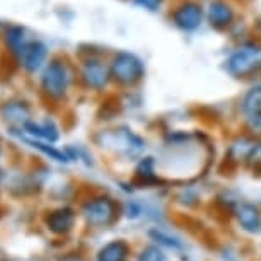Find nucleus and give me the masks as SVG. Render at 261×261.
<instances>
[{
	"instance_id": "nucleus-23",
	"label": "nucleus",
	"mask_w": 261,
	"mask_h": 261,
	"mask_svg": "<svg viewBox=\"0 0 261 261\" xmlns=\"http://www.w3.org/2000/svg\"><path fill=\"white\" fill-rule=\"evenodd\" d=\"M6 24H7V21H0V38H2L4 29H6Z\"/></svg>"
},
{
	"instance_id": "nucleus-12",
	"label": "nucleus",
	"mask_w": 261,
	"mask_h": 261,
	"mask_svg": "<svg viewBox=\"0 0 261 261\" xmlns=\"http://www.w3.org/2000/svg\"><path fill=\"white\" fill-rule=\"evenodd\" d=\"M234 219L238 220L239 227L248 234L261 232V210L249 201H238L232 208Z\"/></svg>"
},
{
	"instance_id": "nucleus-9",
	"label": "nucleus",
	"mask_w": 261,
	"mask_h": 261,
	"mask_svg": "<svg viewBox=\"0 0 261 261\" xmlns=\"http://www.w3.org/2000/svg\"><path fill=\"white\" fill-rule=\"evenodd\" d=\"M48 55H50V50H48L46 43L39 38H31L19 55L17 65L28 73H38L48 63Z\"/></svg>"
},
{
	"instance_id": "nucleus-6",
	"label": "nucleus",
	"mask_w": 261,
	"mask_h": 261,
	"mask_svg": "<svg viewBox=\"0 0 261 261\" xmlns=\"http://www.w3.org/2000/svg\"><path fill=\"white\" fill-rule=\"evenodd\" d=\"M261 67V46L258 43H244L225 62V68L230 75L244 79L254 73Z\"/></svg>"
},
{
	"instance_id": "nucleus-10",
	"label": "nucleus",
	"mask_w": 261,
	"mask_h": 261,
	"mask_svg": "<svg viewBox=\"0 0 261 261\" xmlns=\"http://www.w3.org/2000/svg\"><path fill=\"white\" fill-rule=\"evenodd\" d=\"M29 39H31V36H29L26 26H22L19 22H7L0 41H2L4 48H6V55L12 57L17 62L19 55L22 53L24 46L28 45Z\"/></svg>"
},
{
	"instance_id": "nucleus-17",
	"label": "nucleus",
	"mask_w": 261,
	"mask_h": 261,
	"mask_svg": "<svg viewBox=\"0 0 261 261\" xmlns=\"http://www.w3.org/2000/svg\"><path fill=\"white\" fill-rule=\"evenodd\" d=\"M135 181L140 185L152 186L159 183V176L155 171V162L152 157H144L135 167Z\"/></svg>"
},
{
	"instance_id": "nucleus-5",
	"label": "nucleus",
	"mask_w": 261,
	"mask_h": 261,
	"mask_svg": "<svg viewBox=\"0 0 261 261\" xmlns=\"http://www.w3.org/2000/svg\"><path fill=\"white\" fill-rule=\"evenodd\" d=\"M121 214L120 205L111 196H92L82 205V217L86 222L94 227H108L115 224Z\"/></svg>"
},
{
	"instance_id": "nucleus-15",
	"label": "nucleus",
	"mask_w": 261,
	"mask_h": 261,
	"mask_svg": "<svg viewBox=\"0 0 261 261\" xmlns=\"http://www.w3.org/2000/svg\"><path fill=\"white\" fill-rule=\"evenodd\" d=\"M24 135L31 137V139L48 142V144H55L60 139V130H58L57 123L46 118L43 121H34L29 120L28 123H24Z\"/></svg>"
},
{
	"instance_id": "nucleus-20",
	"label": "nucleus",
	"mask_w": 261,
	"mask_h": 261,
	"mask_svg": "<svg viewBox=\"0 0 261 261\" xmlns=\"http://www.w3.org/2000/svg\"><path fill=\"white\" fill-rule=\"evenodd\" d=\"M137 261H169V256L161 246L149 244L140 249V253L137 254Z\"/></svg>"
},
{
	"instance_id": "nucleus-24",
	"label": "nucleus",
	"mask_w": 261,
	"mask_h": 261,
	"mask_svg": "<svg viewBox=\"0 0 261 261\" xmlns=\"http://www.w3.org/2000/svg\"><path fill=\"white\" fill-rule=\"evenodd\" d=\"M256 28H258V31L261 33V16L258 17V21H256Z\"/></svg>"
},
{
	"instance_id": "nucleus-22",
	"label": "nucleus",
	"mask_w": 261,
	"mask_h": 261,
	"mask_svg": "<svg viewBox=\"0 0 261 261\" xmlns=\"http://www.w3.org/2000/svg\"><path fill=\"white\" fill-rule=\"evenodd\" d=\"M130 2L147 12H157L161 11V7L164 6L166 0H130Z\"/></svg>"
},
{
	"instance_id": "nucleus-21",
	"label": "nucleus",
	"mask_w": 261,
	"mask_h": 261,
	"mask_svg": "<svg viewBox=\"0 0 261 261\" xmlns=\"http://www.w3.org/2000/svg\"><path fill=\"white\" fill-rule=\"evenodd\" d=\"M246 164L253 171H261V140H258L254 144L253 150L249 152L248 159H246Z\"/></svg>"
},
{
	"instance_id": "nucleus-25",
	"label": "nucleus",
	"mask_w": 261,
	"mask_h": 261,
	"mask_svg": "<svg viewBox=\"0 0 261 261\" xmlns=\"http://www.w3.org/2000/svg\"><path fill=\"white\" fill-rule=\"evenodd\" d=\"M0 178H2V171H0Z\"/></svg>"
},
{
	"instance_id": "nucleus-3",
	"label": "nucleus",
	"mask_w": 261,
	"mask_h": 261,
	"mask_svg": "<svg viewBox=\"0 0 261 261\" xmlns=\"http://www.w3.org/2000/svg\"><path fill=\"white\" fill-rule=\"evenodd\" d=\"M94 140L101 147H106V149H111V150L120 152V154H126V155H137L145 149L144 139L126 126L102 130L94 137Z\"/></svg>"
},
{
	"instance_id": "nucleus-7",
	"label": "nucleus",
	"mask_w": 261,
	"mask_h": 261,
	"mask_svg": "<svg viewBox=\"0 0 261 261\" xmlns=\"http://www.w3.org/2000/svg\"><path fill=\"white\" fill-rule=\"evenodd\" d=\"M205 19V9L195 0H183L171 11V21L176 28L185 33L196 31Z\"/></svg>"
},
{
	"instance_id": "nucleus-26",
	"label": "nucleus",
	"mask_w": 261,
	"mask_h": 261,
	"mask_svg": "<svg viewBox=\"0 0 261 261\" xmlns=\"http://www.w3.org/2000/svg\"><path fill=\"white\" fill-rule=\"evenodd\" d=\"M0 150H2V147H0Z\"/></svg>"
},
{
	"instance_id": "nucleus-14",
	"label": "nucleus",
	"mask_w": 261,
	"mask_h": 261,
	"mask_svg": "<svg viewBox=\"0 0 261 261\" xmlns=\"http://www.w3.org/2000/svg\"><path fill=\"white\" fill-rule=\"evenodd\" d=\"M45 224L50 232L57 236H65L75 225V212L70 206H60V208L48 212L45 217Z\"/></svg>"
},
{
	"instance_id": "nucleus-4",
	"label": "nucleus",
	"mask_w": 261,
	"mask_h": 261,
	"mask_svg": "<svg viewBox=\"0 0 261 261\" xmlns=\"http://www.w3.org/2000/svg\"><path fill=\"white\" fill-rule=\"evenodd\" d=\"M79 79L81 84L89 91H105L108 84L111 82L110 63H105L99 53L89 51L82 57L81 68H79Z\"/></svg>"
},
{
	"instance_id": "nucleus-11",
	"label": "nucleus",
	"mask_w": 261,
	"mask_h": 261,
	"mask_svg": "<svg viewBox=\"0 0 261 261\" xmlns=\"http://www.w3.org/2000/svg\"><path fill=\"white\" fill-rule=\"evenodd\" d=\"M205 17L210 28H214L215 31H225L234 24L236 11L227 0H210L205 11Z\"/></svg>"
},
{
	"instance_id": "nucleus-16",
	"label": "nucleus",
	"mask_w": 261,
	"mask_h": 261,
	"mask_svg": "<svg viewBox=\"0 0 261 261\" xmlns=\"http://www.w3.org/2000/svg\"><path fill=\"white\" fill-rule=\"evenodd\" d=\"M130 253V244L125 239H115L97 251L96 261H128Z\"/></svg>"
},
{
	"instance_id": "nucleus-2",
	"label": "nucleus",
	"mask_w": 261,
	"mask_h": 261,
	"mask_svg": "<svg viewBox=\"0 0 261 261\" xmlns=\"http://www.w3.org/2000/svg\"><path fill=\"white\" fill-rule=\"evenodd\" d=\"M111 81L120 87H135L145 77V65L139 55L126 50L116 51L110 60Z\"/></svg>"
},
{
	"instance_id": "nucleus-1",
	"label": "nucleus",
	"mask_w": 261,
	"mask_h": 261,
	"mask_svg": "<svg viewBox=\"0 0 261 261\" xmlns=\"http://www.w3.org/2000/svg\"><path fill=\"white\" fill-rule=\"evenodd\" d=\"M73 81V68L70 62L62 55H57L48 60L39 75V91L48 102L58 105L65 101L68 89Z\"/></svg>"
},
{
	"instance_id": "nucleus-8",
	"label": "nucleus",
	"mask_w": 261,
	"mask_h": 261,
	"mask_svg": "<svg viewBox=\"0 0 261 261\" xmlns=\"http://www.w3.org/2000/svg\"><path fill=\"white\" fill-rule=\"evenodd\" d=\"M241 113L244 116L249 134L261 139V86H253L241 99Z\"/></svg>"
},
{
	"instance_id": "nucleus-13",
	"label": "nucleus",
	"mask_w": 261,
	"mask_h": 261,
	"mask_svg": "<svg viewBox=\"0 0 261 261\" xmlns=\"http://www.w3.org/2000/svg\"><path fill=\"white\" fill-rule=\"evenodd\" d=\"M31 105L24 99H9L0 105V116L2 120L11 123L12 128L24 126V123L31 120Z\"/></svg>"
},
{
	"instance_id": "nucleus-19",
	"label": "nucleus",
	"mask_w": 261,
	"mask_h": 261,
	"mask_svg": "<svg viewBox=\"0 0 261 261\" xmlns=\"http://www.w3.org/2000/svg\"><path fill=\"white\" fill-rule=\"evenodd\" d=\"M150 238H152V241H155L157 246H161L162 249H164V248H169V249L178 251V249L183 248V243H181V239H179V238H176V236L169 234V232H166V230L152 229V230H150Z\"/></svg>"
},
{
	"instance_id": "nucleus-18",
	"label": "nucleus",
	"mask_w": 261,
	"mask_h": 261,
	"mask_svg": "<svg viewBox=\"0 0 261 261\" xmlns=\"http://www.w3.org/2000/svg\"><path fill=\"white\" fill-rule=\"evenodd\" d=\"M21 139L26 142L28 145H31L33 149H38L39 152H43L45 155L50 157V159H55L57 162H68L70 161L68 154H65V152L60 150V149H55V147H53L51 144H48V142L31 139V137H26V135H21Z\"/></svg>"
}]
</instances>
